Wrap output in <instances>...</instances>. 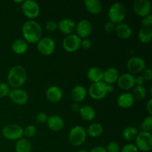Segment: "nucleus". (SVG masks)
<instances>
[{"label":"nucleus","instance_id":"obj_25","mask_svg":"<svg viewBox=\"0 0 152 152\" xmlns=\"http://www.w3.org/2000/svg\"><path fill=\"white\" fill-rule=\"evenodd\" d=\"M12 50L16 54H23L28 50V43L24 39H15L12 43Z\"/></svg>","mask_w":152,"mask_h":152},{"label":"nucleus","instance_id":"obj_31","mask_svg":"<svg viewBox=\"0 0 152 152\" xmlns=\"http://www.w3.org/2000/svg\"><path fill=\"white\" fill-rule=\"evenodd\" d=\"M132 94L134 99L142 100L147 95V90L144 86H136L134 87Z\"/></svg>","mask_w":152,"mask_h":152},{"label":"nucleus","instance_id":"obj_37","mask_svg":"<svg viewBox=\"0 0 152 152\" xmlns=\"http://www.w3.org/2000/svg\"><path fill=\"white\" fill-rule=\"evenodd\" d=\"M45 29L49 33L55 32L57 30V23L53 20L48 21L45 24Z\"/></svg>","mask_w":152,"mask_h":152},{"label":"nucleus","instance_id":"obj_1","mask_svg":"<svg viewBox=\"0 0 152 152\" xmlns=\"http://www.w3.org/2000/svg\"><path fill=\"white\" fill-rule=\"evenodd\" d=\"M24 39L28 43H37L42 38L43 31L39 24L35 20H28L22 27Z\"/></svg>","mask_w":152,"mask_h":152},{"label":"nucleus","instance_id":"obj_40","mask_svg":"<svg viewBox=\"0 0 152 152\" xmlns=\"http://www.w3.org/2000/svg\"><path fill=\"white\" fill-rule=\"evenodd\" d=\"M141 76L145 81H151L152 80V71L151 68H145V70L142 72Z\"/></svg>","mask_w":152,"mask_h":152},{"label":"nucleus","instance_id":"obj_32","mask_svg":"<svg viewBox=\"0 0 152 152\" xmlns=\"http://www.w3.org/2000/svg\"><path fill=\"white\" fill-rule=\"evenodd\" d=\"M141 132H150L151 133L152 131V116H147L142 123L140 126Z\"/></svg>","mask_w":152,"mask_h":152},{"label":"nucleus","instance_id":"obj_39","mask_svg":"<svg viewBox=\"0 0 152 152\" xmlns=\"http://www.w3.org/2000/svg\"><path fill=\"white\" fill-rule=\"evenodd\" d=\"M48 118V117L45 113L40 112L36 117V120L39 124H44V123H47Z\"/></svg>","mask_w":152,"mask_h":152},{"label":"nucleus","instance_id":"obj_8","mask_svg":"<svg viewBox=\"0 0 152 152\" xmlns=\"http://www.w3.org/2000/svg\"><path fill=\"white\" fill-rule=\"evenodd\" d=\"M2 134L9 140H19L23 137V129L19 125L8 124L2 129Z\"/></svg>","mask_w":152,"mask_h":152},{"label":"nucleus","instance_id":"obj_7","mask_svg":"<svg viewBox=\"0 0 152 152\" xmlns=\"http://www.w3.org/2000/svg\"><path fill=\"white\" fill-rule=\"evenodd\" d=\"M135 145L139 151H150L152 148V134L150 132H140L135 139Z\"/></svg>","mask_w":152,"mask_h":152},{"label":"nucleus","instance_id":"obj_44","mask_svg":"<svg viewBox=\"0 0 152 152\" xmlns=\"http://www.w3.org/2000/svg\"><path fill=\"white\" fill-rule=\"evenodd\" d=\"M146 111H148V115L152 116V99H150L146 103Z\"/></svg>","mask_w":152,"mask_h":152},{"label":"nucleus","instance_id":"obj_24","mask_svg":"<svg viewBox=\"0 0 152 152\" xmlns=\"http://www.w3.org/2000/svg\"><path fill=\"white\" fill-rule=\"evenodd\" d=\"M79 112H80V117L85 121L91 122L96 117V111H95L94 108L88 105L80 107L79 109Z\"/></svg>","mask_w":152,"mask_h":152},{"label":"nucleus","instance_id":"obj_30","mask_svg":"<svg viewBox=\"0 0 152 152\" xmlns=\"http://www.w3.org/2000/svg\"><path fill=\"white\" fill-rule=\"evenodd\" d=\"M31 149H32V145L28 140L22 138L16 141L15 145L16 152H31Z\"/></svg>","mask_w":152,"mask_h":152},{"label":"nucleus","instance_id":"obj_6","mask_svg":"<svg viewBox=\"0 0 152 152\" xmlns=\"http://www.w3.org/2000/svg\"><path fill=\"white\" fill-rule=\"evenodd\" d=\"M22 10L23 14L29 19L34 20L40 13V7L38 3L34 0H26L22 4Z\"/></svg>","mask_w":152,"mask_h":152},{"label":"nucleus","instance_id":"obj_3","mask_svg":"<svg viewBox=\"0 0 152 152\" xmlns=\"http://www.w3.org/2000/svg\"><path fill=\"white\" fill-rule=\"evenodd\" d=\"M113 91L114 86L106 84L103 81H100L98 83H91L88 88V93L92 99L100 100L104 99L108 93H111Z\"/></svg>","mask_w":152,"mask_h":152},{"label":"nucleus","instance_id":"obj_13","mask_svg":"<svg viewBox=\"0 0 152 152\" xmlns=\"http://www.w3.org/2000/svg\"><path fill=\"white\" fill-rule=\"evenodd\" d=\"M75 31L77 35L80 39L88 38L93 31V26L91 22L88 19H82L77 24H76Z\"/></svg>","mask_w":152,"mask_h":152},{"label":"nucleus","instance_id":"obj_27","mask_svg":"<svg viewBox=\"0 0 152 152\" xmlns=\"http://www.w3.org/2000/svg\"><path fill=\"white\" fill-rule=\"evenodd\" d=\"M86 133L91 137H98L103 133V127L100 123H93L88 127Z\"/></svg>","mask_w":152,"mask_h":152},{"label":"nucleus","instance_id":"obj_33","mask_svg":"<svg viewBox=\"0 0 152 152\" xmlns=\"http://www.w3.org/2000/svg\"><path fill=\"white\" fill-rule=\"evenodd\" d=\"M37 134V128L34 125H29L26 126L25 129H23V135L27 137H33Z\"/></svg>","mask_w":152,"mask_h":152},{"label":"nucleus","instance_id":"obj_5","mask_svg":"<svg viewBox=\"0 0 152 152\" xmlns=\"http://www.w3.org/2000/svg\"><path fill=\"white\" fill-rule=\"evenodd\" d=\"M87 133L86 130L80 126H76L71 129L68 134V140L70 143L76 147L83 145L86 140Z\"/></svg>","mask_w":152,"mask_h":152},{"label":"nucleus","instance_id":"obj_21","mask_svg":"<svg viewBox=\"0 0 152 152\" xmlns=\"http://www.w3.org/2000/svg\"><path fill=\"white\" fill-rule=\"evenodd\" d=\"M119 76L120 75H119L118 70L117 68L111 67L104 71L102 81L106 84L113 86L114 83H117Z\"/></svg>","mask_w":152,"mask_h":152},{"label":"nucleus","instance_id":"obj_42","mask_svg":"<svg viewBox=\"0 0 152 152\" xmlns=\"http://www.w3.org/2000/svg\"><path fill=\"white\" fill-rule=\"evenodd\" d=\"M115 27L116 25H114L113 22L108 21V22H105V25H104V29H105V31H106L107 33H111L114 31Z\"/></svg>","mask_w":152,"mask_h":152},{"label":"nucleus","instance_id":"obj_12","mask_svg":"<svg viewBox=\"0 0 152 152\" xmlns=\"http://www.w3.org/2000/svg\"><path fill=\"white\" fill-rule=\"evenodd\" d=\"M132 7L134 12L142 18L151 14V5L148 0H135L133 2Z\"/></svg>","mask_w":152,"mask_h":152},{"label":"nucleus","instance_id":"obj_35","mask_svg":"<svg viewBox=\"0 0 152 152\" xmlns=\"http://www.w3.org/2000/svg\"><path fill=\"white\" fill-rule=\"evenodd\" d=\"M10 91V86L6 83H0V97L8 96Z\"/></svg>","mask_w":152,"mask_h":152},{"label":"nucleus","instance_id":"obj_19","mask_svg":"<svg viewBox=\"0 0 152 152\" xmlns=\"http://www.w3.org/2000/svg\"><path fill=\"white\" fill-rule=\"evenodd\" d=\"M46 123L49 129L54 132H60L65 126L63 119L59 115H52L49 117Z\"/></svg>","mask_w":152,"mask_h":152},{"label":"nucleus","instance_id":"obj_9","mask_svg":"<svg viewBox=\"0 0 152 152\" xmlns=\"http://www.w3.org/2000/svg\"><path fill=\"white\" fill-rule=\"evenodd\" d=\"M56 48V44L53 39L50 37H42L37 42V50L43 56L53 54Z\"/></svg>","mask_w":152,"mask_h":152},{"label":"nucleus","instance_id":"obj_28","mask_svg":"<svg viewBox=\"0 0 152 152\" xmlns=\"http://www.w3.org/2000/svg\"><path fill=\"white\" fill-rule=\"evenodd\" d=\"M138 39L143 44H148L152 39L151 28H141L137 33Z\"/></svg>","mask_w":152,"mask_h":152},{"label":"nucleus","instance_id":"obj_46","mask_svg":"<svg viewBox=\"0 0 152 152\" xmlns=\"http://www.w3.org/2000/svg\"><path fill=\"white\" fill-rule=\"evenodd\" d=\"M80 108V107H79V105L77 103H74V104H73V105H72L73 111H79Z\"/></svg>","mask_w":152,"mask_h":152},{"label":"nucleus","instance_id":"obj_23","mask_svg":"<svg viewBox=\"0 0 152 152\" xmlns=\"http://www.w3.org/2000/svg\"><path fill=\"white\" fill-rule=\"evenodd\" d=\"M103 70L99 67H91L87 71V77L92 83L102 81L103 78Z\"/></svg>","mask_w":152,"mask_h":152},{"label":"nucleus","instance_id":"obj_45","mask_svg":"<svg viewBox=\"0 0 152 152\" xmlns=\"http://www.w3.org/2000/svg\"><path fill=\"white\" fill-rule=\"evenodd\" d=\"M89 152H107V151L106 149H105V148H104V147L96 146L94 147V148H92V149L91 150V151Z\"/></svg>","mask_w":152,"mask_h":152},{"label":"nucleus","instance_id":"obj_14","mask_svg":"<svg viewBox=\"0 0 152 152\" xmlns=\"http://www.w3.org/2000/svg\"><path fill=\"white\" fill-rule=\"evenodd\" d=\"M117 83L121 90L129 91L135 86V77L130 73H125L119 76Z\"/></svg>","mask_w":152,"mask_h":152},{"label":"nucleus","instance_id":"obj_18","mask_svg":"<svg viewBox=\"0 0 152 152\" xmlns=\"http://www.w3.org/2000/svg\"><path fill=\"white\" fill-rule=\"evenodd\" d=\"M134 100L132 93L129 92H123L120 94L117 99V103L118 106L122 108H130L131 107L133 106L134 104Z\"/></svg>","mask_w":152,"mask_h":152},{"label":"nucleus","instance_id":"obj_36","mask_svg":"<svg viewBox=\"0 0 152 152\" xmlns=\"http://www.w3.org/2000/svg\"><path fill=\"white\" fill-rule=\"evenodd\" d=\"M141 25L142 28H151L152 27V15L149 14L146 16H144L141 19Z\"/></svg>","mask_w":152,"mask_h":152},{"label":"nucleus","instance_id":"obj_34","mask_svg":"<svg viewBox=\"0 0 152 152\" xmlns=\"http://www.w3.org/2000/svg\"><path fill=\"white\" fill-rule=\"evenodd\" d=\"M107 152H120V146L119 143L116 141H111L107 144V146L105 148Z\"/></svg>","mask_w":152,"mask_h":152},{"label":"nucleus","instance_id":"obj_47","mask_svg":"<svg viewBox=\"0 0 152 152\" xmlns=\"http://www.w3.org/2000/svg\"><path fill=\"white\" fill-rule=\"evenodd\" d=\"M23 0H19V1H13V2L14 3H16V4H22V2H23Z\"/></svg>","mask_w":152,"mask_h":152},{"label":"nucleus","instance_id":"obj_41","mask_svg":"<svg viewBox=\"0 0 152 152\" xmlns=\"http://www.w3.org/2000/svg\"><path fill=\"white\" fill-rule=\"evenodd\" d=\"M92 46V42L90 39L88 38H85L82 39L81 41V46L80 47L83 48L85 50H88L91 48Z\"/></svg>","mask_w":152,"mask_h":152},{"label":"nucleus","instance_id":"obj_11","mask_svg":"<svg viewBox=\"0 0 152 152\" xmlns=\"http://www.w3.org/2000/svg\"><path fill=\"white\" fill-rule=\"evenodd\" d=\"M127 69L132 74L142 73L146 68V62L143 58L140 56H133L130 58L127 62Z\"/></svg>","mask_w":152,"mask_h":152},{"label":"nucleus","instance_id":"obj_43","mask_svg":"<svg viewBox=\"0 0 152 152\" xmlns=\"http://www.w3.org/2000/svg\"><path fill=\"white\" fill-rule=\"evenodd\" d=\"M145 80L142 76H138L135 77V86H144Z\"/></svg>","mask_w":152,"mask_h":152},{"label":"nucleus","instance_id":"obj_15","mask_svg":"<svg viewBox=\"0 0 152 152\" xmlns=\"http://www.w3.org/2000/svg\"><path fill=\"white\" fill-rule=\"evenodd\" d=\"M8 96L14 104L19 105H25L28 101V94L22 88H14L10 90Z\"/></svg>","mask_w":152,"mask_h":152},{"label":"nucleus","instance_id":"obj_2","mask_svg":"<svg viewBox=\"0 0 152 152\" xmlns=\"http://www.w3.org/2000/svg\"><path fill=\"white\" fill-rule=\"evenodd\" d=\"M27 71L22 65H14L7 74V84L14 88H20L27 80Z\"/></svg>","mask_w":152,"mask_h":152},{"label":"nucleus","instance_id":"obj_10","mask_svg":"<svg viewBox=\"0 0 152 152\" xmlns=\"http://www.w3.org/2000/svg\"><path fill=\"white\" fill-rule=\"evenodd\" d=\"M82 39H80L77 34H70L64 38L62 42V47L65 51L68 53H74L79 50L81 46Z\"/></svg>","mask_w":152,"mask_h":152},{"label":"nucleus","instance_id":"obj_17","mask_svg":"<svg viewBox=\"0 0 152 152\" xmlns=\"http://www.w3.org/2000/svg\"><path fill=\"white\" fill-rule=\"evenodd\" d=\"M46 98L50 102L56 103L59 102L63 96L62 89L56 86H52L47 89L45 93Z\"/></svg>","mask_w":152,"mask_h":152},{"label":"nucleus","instance_id":"obj_22","mask_svg":"<svg viewBox=\"0 0 152 152\" xmlns=\"http://www.w3.org/2000/svg\"><path fill=\"white\" fill-rule=\"evenodd\" d=\"M114 31L116 32L117 37L122 39H127L132 35V28L129 25L123 22L116 25Z\"/></svg>","mask_w":152,"mask_h":152},{"label":"nucleus","instance_id":"obj_29","mask_svg":"<svg viewBox=\"0 0 152 152\" xmlns=\"http://www.w3.org/2000/svg\"><path fill=\"white\" fill-rule=\"evenodd\" d=\"M139 134V131L137 128L133 127V126H129L126 127L122 132V137L123 139L126 141H133L136 139Z\"/></svg>","mask_w":152,"mask_h":152},{"label":"nucleus","instance_id":"obj_48","mask_svg":"<svg viewBox=\"0 0 152 152\" xmlns=\"http://www.w3.org/2000/svg\"><path fill=\"white\" fill-rule=\"evenodd\" d=\"M78 152H89V151H87V150H86V149H80V150H79Z\"/></svg>","mask_w":152,"mask_h":152},{"label":"nucleus","instance_id":"obj_38","mask_svg":"<svg viewBox=\"0 0 152 152\" xmlns=\"http://www.w3.org/2000/svg\"><path fill=\"white\" fill-rule=\"evenodd\" d=\"M121 152H139V150L137 148L135 144L128 143L126 144L124 146L120 149Z\"/></svg>","mask_w":152,"mask_h":152},{"label":"nucleus","instance_id":"obj_4","mask_svg":"<svg viewBox=\"0 0 152 152\" xmlns=\"http://www.w3.org/2000/svg\"><path fill=\"white\" fill-rule=\"evenodd\" d=\"M108 16L110 22H113L114 25L122 23L126 16V7L122 3H114L109 7Z\"/></svg>","mask_w":152,"mask_h":152},{"label":"nucleus","instance_id":"obj_20","mask_svg":"<svg viewBox=\"0 0 152 152\" xmlns=\"http://www.w3.org/2000/svg\"><path fill=\"white\" fill-rule=\"evenodd\" d=\"M87 89L83 86H76L71 91V98L74 103H80L87 96Z\"/></svg>","mask_w":152,"mask_h":152},{"label":"nucleus","instance_id":"obj_26","mask_svg":"<svg viewBox=\"0 0 152 152\" xmlns=\"http://www.w3.org/2000/svg\"><path fill=\"white\" fill-rule=\"evenodd\" d=\"M84 6L86 10L93 15H97L102 10V4L99 0H85Z\"/></svg>","mask_w":152,"mask_h":152},{"label":"nucleus","instance_id":"obj_16","mask_svg":"<svg viewBox=\"0 0 152 152\" xmlns=\"http://www.w3.org/2000/svg\"><path fill=\"white\" fill-rule=\"evenodd\" d=\"M75 28L76 23L74 20L69 18H64L57 23V29H59L61 33L66 35L72 34L75 31Z\"/></svg>","mask_w":152,"mask_h":152}]
</instances>
